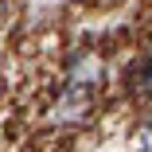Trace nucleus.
Returning <instances> with one entry per match:
<instances>
[{
  "label": "nucleus",
  "mask_w": 152,
  "mask_h": 152,
  "mask_svg": "<svg viewBox=\"0 0 152 152\" xmlns=\"http://www.w3.org/2000/svg\"><path fill=\"white\" fill-rule=\"evenodd\" d=\"M86 113H90V94L82 86H66L58 94V102L51 105V121L55 125H78V121H86Z\"/></svg>",
  "instance_id": "obj_1"
},
{
  "label": "nucleus",
  "mask_w": 152,
  "mask_h": 152,
  "mask_svg": "<svg viewBox=\"0 0 152 152\" xmlns=\"http://www.w3.org/2000/svg\"><path fill=\"white\" fill-rule=\"evenodd\" d=\"M137 152H152V121H144L137 129Z\"/></svg>",
  "instance_id": "obj_2"
},
{
  "label": "nucleus",
  "mask_w": 152,
  "mask_h": 152,
  "mask_svg": "<svg viewBox=\"0 0 152 152\" xmlns=\"http://www.w3.org/2000/svg\"><path fill=\"white\" fill-rule=\"evenodd\" d=\"M4 12H8V0H0V20H4Z\"/></svg>",
  "instance_id": "obj_3"
}]
</instances>
